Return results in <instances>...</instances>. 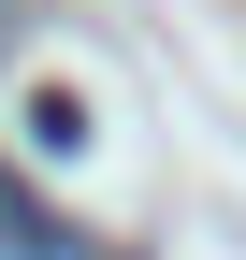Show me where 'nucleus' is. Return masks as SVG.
Here are the masks:
<instances>
[{
  "label": "nucleus",
  "instance_id": "f257e3e1",
  "mask_svg": "<svg viewBox=\"0 0 246 260\" xmlns=\"http://www.w3.org/2000/svg\"><path fill=\"white\" fill-rule=\"evenodd\" d=\"M0 260H73V232H58V203L0 159Z\"/></svg>",
  "mask_w": 246,
  "mask_h": 260
},
{
  "label": "nucleus",
  "instance_id": "f03ea898",
  "mask_svg": "<svg viewBox=\"0 0 246 260\" xmlns=\"http://www.w3.org/2000/svg\"><path fill=\"white\" fill-rule=\"evenodd\" d=\"M29 145H44V159L87 145V102H73V87H29Z\"/></svg>",
  "mask_w": 246,
  "mask_h": 260
}]
</instances>
